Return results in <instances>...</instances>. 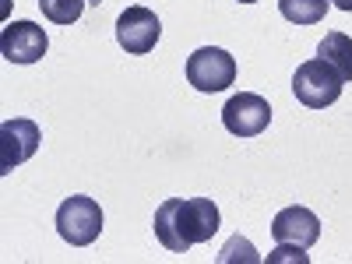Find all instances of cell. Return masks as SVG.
I'll return each instance as SVG.
<instances>
[{
  "label": "cell",
  "instance_id": "9a60e30c",
  "mask_svg": "<svg viewBox=\"0 0 352 264\" xmlns=\"http://www.w3.org/2000/svg\"><path fill=\"white\" fill-rule=\"evenodd\" d=\"M335 8H342V11H352V0H331Z\"/></svg>",
  "mask_w": 352,
  "mask_h": 264
},
{
  "label": "cell",
  "instance_id": "7a4b0ae2",
  "mask_svg": "<svg viewBox=\"0 0 352 264\" xmlns=\"http://www.w3.org/2000/svg\"><path fill=\"white\" fill-rule=\"evenodd\" d=\"M345 78L324 60V56H314V60H303L292 74V96H296L307 109H324L331 102H338Z\"/></svg>",
  "mask_w": 352,
  "mask_h": 264
},
{
  "label": "cell",
  "instance_id": "52a82bcc",
  "mask_svg": "<svg viewBox=\"0 0 352 264\" xmlns=\"http://www.w3.org/2000/svg\"><path fill=\"white\" fill-rule=\"evenodd\" d=\"M46 28H39L36 21H11L4 32H0V53L11 64H36L46 56Z\"/></svg>",
  "mask_w": 352,
  "mask_h": 264
},
{
  "label": "cell",
  "instance_id": "ba28073f",
  "mask_svg": "<svg viewBox=\"0 0 352 264\" xmlns=\"http://www.w3.org/2000/svg\"><path fill=\"white\" fill-rule=\"evenodd\" d=\"M39 124L32 120H4L0 124V173H11L25 159L39 152Z\"/></svg>",
  "mask_w": 352,
  "mask_h": 264
},
{
  "label": "cell",
  "instance_id": "5bb4252c",
  "mask_svg": "<svg viewBox=\"0 0 352 264\" xmlns=\"http://www.w3.org/2000/svg\"><path fill=\"white\" fill-rule=\"evenodd\" d=\"M278 261H300V264H307L310 257L303 254V247H292V243H278V250H275V254H268V264H278Z\"/></svg>",
  "mask_w": 352,
  "mask_h": 264
},
{
  "label": "cell",
  "instance_id": "e0dca14e",
  "mask_svg": "<svg viewBox=\"0 0 352 264\" xmlns=\"http://www.w3.org/2000/svg\"><path fill=\"white\" fill-rule=\"evenodd\" d=\"M240 4H254V0H240Z\"/></svg>",
  "mask_w": 352,
  "mask_h": 264
},
{
  "label": "cell",
  "instance_id": "8992f818",
  "mask_svg": "<svg viewBox=\"0 0 352 264\" xmlns=\"http://www.w3.org/2000/svg\"><path fill=\"white\" fill-rule=\"evenodd\" d=\"M159 36H162V21L148 8L134 4L116 18V43H120L127 53H152Z\"/></svg>",
  "mask_w": 352,
  "mask_h": 264
},
{
  "label": "cell",
  "instance_id": "2e32d148",
  "mask_svg": "<svg viewBox=\"0 0 352 264\" xmlns=\"http://www.w3.org/2000/svg\"><path fill=\"white\" fill-rule=\"evenodd\" d=\"M88 4H96V8H99V4H102V0H88Z\"/></svg>",
  "mask_w": 352,
  "mask_h": 264
},
{
  "label": "cell",
  "instance_id": "277c9868",
  "mask_svg": "<svg viewBox=\"0 0 352 264\" xmlns=\"http://www.w3.org/2000/svg\"><path fill=\"white\" fill-rule=\"evenodd\" d=\"M187 81L197 92H222L236 81V60L219 46H201L187 56Z\"/></svg>",
  "mask_w": 352,
  "mask_h": 264
},
{
  "label": "cell",
  "instance_id": "3957f363",
  "mask_svg": "<svg viewBox=\"0 0 352 264\" xmlns=\"http://www.w3.org/2000/svg\"><path fill=\"white\" fill-rule=\"evenodd\" d=\"M56 232L71 243V247H88L99 240L102 232V208L96 197L74 194L56 208Z\"/></svg>",
  "mask_w": 352,
  "mask_h": 264
},
{
  "label": "cell",
  "instance_id": "7c38bea8",
  "mask_svg": "<svg viewBox=\"0 0 352 264\" xmlns=\"http://www.w3.org/2000/svg\"><path fill=\"white\" fill-rule=\"evenodd\" d=\"M85 4H88V0H39L43 14H46L53 25H74V21L81 18Z\"/></svg>",
  "mask_w": 352,
  "mask_h": 264
},
{
  "label": "cell",
  "instance_id": "5b68a950",
  "mask_svg": "<svg viewBox=\"0 0 352 264\" xmlns=\"http://www.w3.org/2000/svg\"><path fill=\"white\" fill-rule=\"evenodd\" d=\"M222 124H226L229 134H236V138H257L264 127L272 124V106L257 92H240V96H232L222 106Z\"/></svg>",
  "mask_w": 352,
  "mask_h": 264
},
{
  "label": "cell",
  "instance_id": "4fadbf2b",
  "mask_svg": "<svg viewBox=\"0 0 352 264\" xmlns=\"http://www.w3.org/2000/svg\"><path fill=\"white\" fill-rule=\"evenodd\" d=\"M219 261H222V264H232V261H247V264H257L261 257H257V250H254V247H250L243 236H232V240L222 247Z\"/></svg>",
  "mask_w": 352,
  "mask_h": 264
},
{
  "label": "cell",
  "instance_id": "8fae6325",
  "mask_svg": "<svg viewBox=\"0 0 352 264\" xmlns=\"http://www.w3.org/2000/svg\"><path fill=\"white\" fill-rule=\"evenodd\" d=\"M331 0H278V11L292 25H317L324 21Z\"/></svg>",
  "mask_w": 352,
  "mask_h": 264
},
{
  "label": "cell",
  "instance_id": "6da1fadb",
  "mask_svg": "<svg viewBox=\"0 0 352 264\" xmlns=\"http://www.w3.org/2000/svg\"><path fill=\"white\" fill-rule=\"evenodd\" d=\"M152 226L155 240L169 254H187L219 232V208L212 197H166L155 208Z\"/></svg>",
  "mask_w": 352,
  "mask_h": 264
},
{
  "label": "cell",
  "instance_id": "30bf717a",
  "mask_svg": "<svg viewBox=\"0 0 352 264\" xmlns=\"http://www.w3.org/2000/svg\"><path fill=\"white\" fill-rule=\"evenodd\" d=\"M317 56H324L345 81H352V39L345 32H328L317 46Z\"/></svg>",
  "mask_w": 352,
  "mask_h": 264
},
{
  "label": "cell",
  "instance_id": "9c48e42d",
  "mask_svg": "<svg viewBox=\"0 0 352 264\" xmlns=\"http://www.w3.org/2000/svg\"><path fill=\"white\" fill-rule=\"evenodd\" d=\"M272 236L275 243H292V247H314L320 240V219L310 212V208H282L275 219H272Z\"/></svg>",
  "mask_w": 352,
  "mask_h": 264
}]
</instances>
